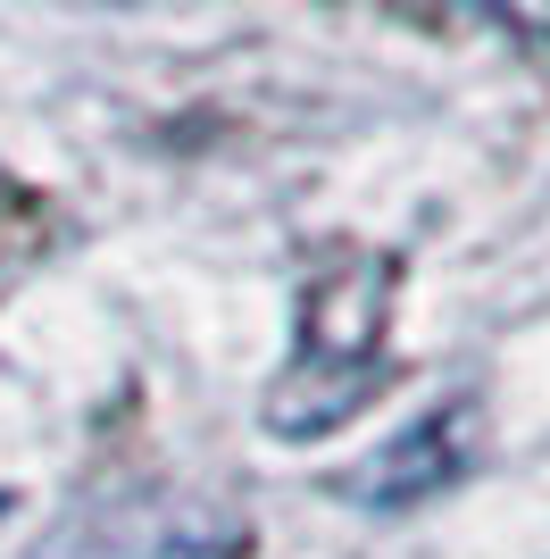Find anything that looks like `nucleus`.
<instances>
[{
  "label": "nucleus",
  "instance_id": "obj_1",
  "mask_svg": "<svg viewBox=\"0 0 550 559\" xmlns=\"http://www.w3.org/2000/svg\"><path fill=\"white\" fill-rule=\"evenodd\" d=\"M384 334H392V259L367 251L325 259L300 293V359L267 393V435L300 443V435L359 418L384 384Z\"/></svg>",
  "mask_w": 550,
  "mask_h": 559
},
{
  "label": "nucleus",
  "instance_id": "obj_2",
  "mask_svg": "<svg viewBox=\"0 0 550 559\" xmlns=\"http://www.w3.org/2000/svg\"><path fill=\"white\" fill-rule=\"evenodd\" d=\"M458 467H467V401H458V409H434V418H417L384 460H367L359 492H367V501H417V492L451 485Z\"/></svg>",
  "mask_w": 550,
  "mask_h": 559
},
{
  "label": "nucleus",
  "instance_id": "obj_3",
  "mask_svg": "<svg viewBox=\"0 0 550 559\" xmlns=\"http://www.w3.org/2000/svg\"><path fill=\"white\" fill-rule=\"evenodd\" d=\"M492 25H509L517 43H534V50H550V0H476Z\"/></svg>",
  "mask_w": 550,
  "mask_h": 559
}]
</instances>
